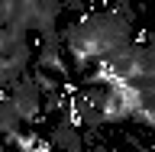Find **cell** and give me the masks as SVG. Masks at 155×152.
Masks as SVG:
<instances>
[{
  "mask_svg": "<svg viewBox=\"0 0 155 152\" xmlns=\"http://www.w3.org/2000/svg\"><path fill=\"white\" fill-rule=\"evenodd\" d=\"M3 100H10V104H13V110L23 117V123H36L39 113H45V110H42L45 94H42V87H39V81H36V75H32V71H29L26 78H19L16 84L7 91V97H3Z\"/></svg>",
  "mask_w": 155,
  "mask_h": 152,
  "instance_id": "6da1fadb",
  "label": "cell"
},
{
  "mask_svg": "<svg viewBox=\"0 0 155 152\" xmlns=\"http://www.w3.org/2000/svg\"><path fill=\"white\" fill-rule=\"evenodd\" d=\"M61 42H58V32L55 36H45L42 39V49H39V58H36V68H42V71H52L55 78H61V81H68V62L65 55H61Z\"/></svg>",
  "mask_w": 155,
  "mask_h": 152,
  "instance_id": "7a4b0ae2",
  "label": "cell"
},
{
  "mask_svg": "<svg viewBox=\"0 0 155 152\" xmlns=\"http://www.w3.org/2000/svg\"><path fill=\"white\" fill-rule=\"evenodd\" d=\"M48 143L55 146V149H61V152H84V136H81V126L65 123V120L52 130Z\"/></svg>",
  "mask_w": 155,
  "mask_h": 152,
  "instance_id": "3957f363",
  "label": "cell"
},
{
  "mask_svg": "<svg viewBox=\"0 0 155 152\" xmlns=\"http://www.w3.org/2000/svg\"><path fill=\"white\" fill-rule=\"evenodd\" d=\"M0 126H3V139H7V146H13L19 136L26 133L23 117L13 110V104H10V100H3V107H0Z\"/></svg>",
  "mask_w": 155,
  "mask_h": 152,
  "instance_id": "277c9868",
  "label": "cell"
},
{
  "mask_svg": "<svg viewBox=\"0 0 155 152\" xmlns=\"http://www.w3.org/2000/svg\"><path fill=\"white\" fill-rule=\"evenodd\" d=\"M32 75H36L39 87H42V94H55V91H61V78H55L52 71H42V68H36Z\"/></svg>",
  "mask_w": 155,
  "mask_h": 152,
  "instance_id": "5b68a950",
  "label": "cell"
},
{
  "mask_svg": "<svg viewBox=\"0 0 155 152\" xmlns=\"http://www.w3.org/2000/svg\"><path fill=\"white\" fill-rule=\"evenodd\" d=\"M39 143H42V139H39V133H36V130H29V133H23L16 143L10 146V149H16V152H36Z\"/></svg>",
  "mask_w": 155,
  "mask_h": 152,
  "instance_id": "8992f818",
  "label": "cell"
},
{
  "mask_svg": "<svg viewBox=\"0 0 155 152\" xmlns=\"http://www.w3.org/2000/svg\"><path fill=\"white\" fill-rule=\"evenodd\" d=\"M91 152H110V149H107L104 143H97V146H94V149H91Z\"/></svg>",
  "mask_w": 155,
  "mask_h": 152,
  "instance_id": "52a82bcc",
  "label": "cell"
}]
</instances>
